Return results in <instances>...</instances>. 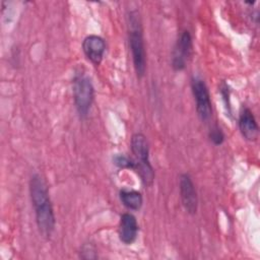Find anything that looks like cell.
<instances>
[{"mask_svg":"<svg viewBox=\"0 0 260 260\" xmlns=\"http://www.w3.org/2000/svg\"><path fill=\"white\" fill-rule=\"evenodd\" d=\"M192 53V37L189 30H184L178 39L172 54V67L181 71L186 67L187 61Z\"/></svg>","mask_w":260,"mask_h":260,"instance_id":"cell-5","label":"cell"},{"mask_svg":"<svg viewBox=\"0 0 260 260\" xmlns=\"http://www.w3.org/2000/svg\"><path fill=\"white\" fill-rule=\"evenodd\" d=\"M208 136L210 141L214 145H220L224 141V134L217 125H214L213 127H211V129L209 130Z\"/></svg>","mask_w":260,"mask_h":260,"instance_id":"cell-13","label":"cell"},{"mask_svg":"<svg viewBox=\"0 0 260 260\" xmlns=\"http://www.w3.org/2000/svg\"><path fill=\"white\" fill-rule=\"evenodd\" d=\"M119 198L122 204L130 210H139L143 203L142 194L136 190L121 189L119 192Z\"/></svg>","mask_w":260,"mask_h":260,"instance_id":"cell-11","label":"cell"},{"mask_svg":"<svg viewBox=\"0 0 260 260\" xmlns=\"http://www.w3.org/2000/svg\"><path fill=\"white\" fill-rule=\"evenodd\" d=\"M130 147L132 153L135 155L138 162H150L149 160V146L146 137L142 133H135L131 137Z\"/></svg>","mask_w":260,"mask_h":260,"instance_id":"cell-10","label":"cell"},{"mask_svg":"<svg viewBox=\"0 0 260 260\" xmlns=\"http://www.w3.org/2000/svg\"><path fill=\"white\" fill-rule=\"evenodd\" d=\"M80 257L83 259H95L96 252L91 244H84L80 251Z\"/></svg>","mask_w":260,"mask_h":260,"instance_id":"cell-14","label":"cell"},{"mask_svg":"<svg viewBox=\"0 0 260 260\" xmlns=\"http://www.w3.org/2000/svg\"><path fill=\"white\" fill-rule=\"evenodd\" d=\"M179 189L185 210L190 214H195L198 209V196L192 178L188 174H182L180 176Z\"/></svg>","mask_w":260,"mask_h":260,"instance_id":"cell-6","label":"cell"},{"mask_svg":"<svg viewBox=\"0 0 260 260\" xmlns=\"http://www.w3.org/2000/svg\"><path fill=\"white\" fill-rule=\"evenodd\" d=\"M128 30L134 70L137 77L142 78L146 70V54L141 21L137 11H130L128 14Z\"/></svg>","mask_w":260,"mask_h":260,"instance_id":"cell-2","label":"cell"},{"mask_svg":"<svg viewBox=\"0 0 260 260\" xmlns=\"http://www.w3.org/2000/svg\"><path fill=\"white\" fill-rule=\"evenodd\" d=\"M82 50L86 58L93 65L98 66L101 64L106 51L105 40L100 36L89 35L82 42Z\"/></svg>","mask_w":260,"mask_h":260,"instance_id":"cell-7","label":"cell"},{"mask_svg":"<svg viewBox=\"0 0 260 260\" xmlns=\"http://www.w3.org/2000/svg\"><path fill=\"white\" fill-rule=\"evenodd\" d=\"M114 165L120 169H134L135 160L123 155V154H116L113 157Z\"/></svg>","mask_w":260,"mask_h":260,"instance_id":"cell-12","label":"cell"},{"mask_svg":"<svg viewBox=\"0 0 260 260\" xmlns=\"http://www.w3.org/2000/svg\"><path fill=\"white\" fill-rule=\"evenodd\" d=\"M220 92H221V95H222V99L224 101V105H225V108L229 112V115H231V104H230V92H229V88H228V85L226 84H222L221 87H220Z\"/></svg>","mask_w":260,"mask_h":260,"instance_id":"cell-15","label":"cell"},{"mask_svg":"<svg viewBox=\"0 0 260 260\" xmlns=\"http://www.w3.org/2000/svg\"><path fill=\"white\" fill-rule=\"evenodd\" d=\"M72 89L76 111L81 118H85L94 99V89L90 78L83 73L76 74L73 78Z\"/></svg>","mask_w":260,"mask_h":260,"instance_id":"cell-3","label":"cell"},{"mask_svg":"<svg viewBox=\"0 0 260 260\" xmlns=\"http://www.w3.org/2000/svg\"><path fill=\"white\" fill-rule=\"evenodd\" d=\"M29 195L34 206L36 222L40 234L44 238H50L55 229V214L49 196L48 186L44 178L35 174L29 180Z\"/></svg>","mask_w":260,"mask_h":260,"instance_id":"cell-1","label":"cell"},{"mask_svg":"<svg viewBox=\"0 0 260 260\" xmlns=\"http://www.w3.org/2000/svg\"><path fill=\"white\" fill-rule=\"evenodd\" d=\"M138 223L136 217L131 213H123L119 223V239L125 245H131L137 239Z\"/></svg>","mask_w":260,"mask_h":260,"instance_id":"cell-8","label":"cell"},{"mask_svg":"<svg viewBox=\"0 0 260 260\" xmlns=\"http://www.w3.org/2000/svg\"><path fill=\"white\" fill-rule=\"evenodd\" d=\"M239 128L243 137L249 141H254L258 137L259 128L256 122V119L252 111L245 107L242 108L239 116Z\"/></svg>","mask_w":260,"mask_h":260,"instance_id":"cell-9","label":"cell"},{"mask_svg":"<svg viewBox=\"0 0 260 260\" xmlns=\"http://www.w3.org/2000/svg\"><path fill=\"white\" fill-rule=\"evenodd\" d=\"M191 90L199 119L202 122H207L212 116V105L206 83L199 76H193L191 78Z\"/></svg>","mask_w":260,"mask_h":260,"instance_id":"cell-4","label":"cell"}]
</instances>
